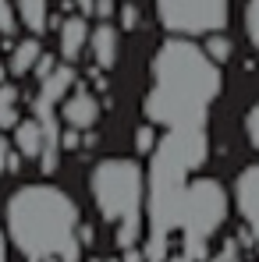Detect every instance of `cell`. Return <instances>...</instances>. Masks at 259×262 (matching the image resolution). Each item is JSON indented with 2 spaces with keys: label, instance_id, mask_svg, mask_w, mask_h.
Listing matches in <instances>:
<instances>
[{
  "label": "cell",
  "instance_id": "obj_1",
  "mask_svg": "<svg viewBox=\"0 0 259 262\" xmlns=\"http://www.w3.org/2000/svg\"><path fill=\"white\" fill-rule=\"evenodd\" d=\"M220 96V64L188 39H167L153 57L146 117L156 128H206Z\"/></svg>",
  "mask_w": 259,
  "mask_h": 262
},
{
  "label": "cell",
  "instance_id": "obj_2",
  "mask_svg": "<svg viewBox=\"0 0 259 262\" xmlns=\"http://www.w3.org/2000/svg\"><path fill=\"white\" fill-rule=\"evenodd\" d=\"M210 156L206 128H167L153 149L146 177V262H167L171 234L177 230V209L188 188V174L199 170Z\"/></svg>",
  "mask_w": 259,
  "mask_h": 262
},
{
  "label": "cell",
  "instance_id": "obj_3",
  "mask_svg": "<svg viewBox=\"0 0 259 262\" xmlns=\"http://www.w3.org/2000/svg\"><path fill=\"white\" fill-rule=\"evenodd\" d=\"M78 206L53 184L18 188L7 202V234L29 262H78Z\"/></svg>",
  "mask_w": 259,
  "mask_h": 262
},
{
  "label": "cell",
  "instance_id": "obj_4",
  "mask_svg": "<svg viewBox=\"0 0 259 262\" xmlns=\"http://www.w3.org/2000/svg\"><path fill=\"white\" fill-rule=\"evenodd\" d=\"M92 202L107 223H114V245L125 252L142 241V202H146V177L135 160H103L89 177Z\"/></svg>",
  "mask_w": 259,
  "mask_h": 262
},
{
  "label": "cell",
  "instance_id": "obj_5",
  "mask_svg": "<svg viewBox=\"0 0 259 262\" xmlns=\"http://www.w3.org/2000/svg\"><path fill=\"white\" fill-rule=\"evenodd\" d=\"M227 220V191L213 177H203L185 188L181 209H177V234H181V252L192 262H203L210 255V241Z\"/></svg>",
  "mask_w": 259,
  "mask_h": 262
},
{
  "label": "cell",
  "instance_id": "obj_6",
  "mask_svg": "<svg viewBox=\"0 0 259 262\" xmlns=\"http://www.w3.org/2000/svg\"><path fill=\"white\" fill-rule=\"evenodd\" d=\"M231 0H156V14L164 29L195 36V32H216L227 25Z\"/></svg>",
  "mask_w": 259,
  "mask_h": 262
},
{
  "label": "cell",
  "instance_id": "obj_7",
  "mask_svg": "<svg viewBox=\"0 0 259 262\" xmlns=\"http://www.w3.org/2000/svg\"><path fill=\"white\" fill-rule=\"evenodd\" d=\"M234 202H238V213L245 220V230L252 234L259 248V163L256 167H245L238 181H234Z\"/></svg>",
  "mask_w": 259,
  "mask_h": 262
},
{
  "label": "cell",
  "instance_id": "obj_8",
  "mask_svg": "<svg viewBox=\"0 0 259 262\" xmlns=\"http://www.w3.org/2000/svg\"><path fill=\"white\" fill-rule=\"evenodd\" d=\"M99 114H103V106H99V99L89 92V89H75L68 99H64V106H61V117H64V124L71 131H89L99 124Z\"/></svg>",
  "mask_w": 259,
  "mask_h": 262
},
{
  "label": "cell",
  "instance_id": "obj_9",
  "mask_svg": "<svg viewBox=\"0 0 259 262\" xmlns=\"http://www.w3.org/2000/svg\"><path fill=\"white\" fill-rule=\"evenodd\" d=\"M89 46H92V60L99 71H110L117 64V53H121V43H117V32L110 21H99L92 32H89Z\"/></svg>",
  "mask_w": 259,
  "mask_h": 262
},
{
  "label": "cell",
  "instance_id": "obj_10",
  "mask_svg": "<svg viewBox=\"0 0 259 262\" xmlns=\"http://www.w3.org/2000/svg\"><path fill=\"white\" fill-rule=\"evenodd\" d=\"M14 149H18V156H29V160H39L46 149V135H43V124L36 121V117H29V121H18L14 124V142H11Z\"/></svg>",
  "mask_w": 259,
  "mask_h": 262
},
{
  "label": "cell",
  "instance_id": "obj_11",
  "mask_svg": "<svg viewBox=\"0 0 259 262\" xmlns=\"http://www.w3.org/2000/svg\"><path fill=\"white\" fill-rule=\"evenodd\" d=\"M86 18H68L64 25H61V57L71 64L78 53H82V46H86Z\"/></svg>",
  "mask_w": 259,
  "mask_h": 262
},
{
  "label": "cell",
  "instance_id": "obj_12",
  "mask_svg": "<svg viewBox=\"0 0 259 262\" xmlns=\"http://www.w3.org/2000/svg\"><path fill=\"white\" fill-rule=\"evenodd\" d=\"M39 57H43V46H39L36 36L32 39H22V43L11 50V75H29Z\"/></svg>",
  "mask_w": 259,
  "mask_h": 262
},
{
  "label": "cell",
  "instance_id": "obj_13",
  "mask_svg": "<svg viewBox=\"0 0 259 262\" xmlns=\"http://www.w3.org/2000/svg\"><path fill=\"white\" fill-rule=\"evenodd\" d=\"M14 7H18V18L25 21L29 32H43L46 29V21H50L46 0H14Z\"/></svg>",
  "mask_w": 259,
  "mask_h": 262
},
{
  "label": "cell",
  "instance_id": "obj_14",
  "mask_svg": "<svg viewBox=\"0 0 259 262\" xmlns=\"http://www.w3.org/2000/svg\"><path fill=\"white\" fill-rule=\"evenodd\" d=\"M18 124V89L0 82V128H14Z\"/></svg>",
  "mask_w": 259,
  "mask_h": 262
},
{
  "label": "cell",
  "instance_id": "obj_15",
  "mask_svg": "<svg viewBox=\"0 0 259 262\" xmlns=\"http://www.w3.org/2000/svg\"><path fill=\"white\" fill-rule=\"evenodd\" d=\"M206 53H210V60L213 64H227L231 60V53H234V46H231V39L216 29V32H210V39H206V46H203Z\"/></svg>",
  "mask_w": 259,
  "mask_h": 262
},
{
  "label": "cell",
  "instance_id": "obj_16",
  "mask_svg": "<svg viewBox=\"0 0 259 262\" xmlns=\"http://www.w3.org/2000/svg\"><path fill=\"white\" fill-rule=\"evenodd\" d=\"M18 11H14V4L11 0H0V36H14L18 32Z\"/></svg>",
  "mask_w": 259,
  "mask_h": 262
},
{
  "label": "cell",
  "instance_id": "obj_17",
  "mask_svg": "<svg viewBox=\"0 0 259 262\" xmlns=\"http://www.w3.org/2000/svg\"><path fill=\"white\" fill-rule=\"evenodd\" d=\"M245 32L259 50V0H249V7H245Z\"/></svg>",
  "mask_w": 259,
  "mask_h": 262
},
{
  "label": "cell",
  "instance_id": "obj_18",
  "mask_svg": "<svg viewBox=\"0 0 259 262\" xmlns=\"http://www.w3.org/2000/svg\"><path fill=\"white\" fill-rule=\"evenodd\" d=\"M135 149H138V152H153V149H156V131L138 128L135 131Z\"/></svg>",
  "mask_w": 259,
  "mask_h": 262
},
{
  "label": "cell",
  "instance_id": "obj_19",
  "mask_svg": "<svg viewBox=\"0 0 259 262\" xmlns=\"http://www.w3.org/2000/svg\"><path fill=\"white\" fill-rule=\"evenodd\" d=\"M245 135H249L252 149H259V103L249 110V117H245Z\"/></svg>",
  "mask_w": 259,
  "mask_h": 262
},
{
  "label": "cell",
  "instance_id": "obj_20",
  "mask_svg": "<svg viewBox=\"0 0 259 262\" xmlns=\"http://www.w3.org/2000/svg\"><path fill=\"white\" fill-rule=\"evenodd\" d=\"M121 25L125 29H135L138 25V7L135 4H121Z\"/></svg>",
  "mask_w": 259,
  "mask_h": 262
},
{
  "label": "cell",
  "instance_id": "obj_21",
  "mask_svg": "<svg viewBox=\"0 0 259 262\" xmlns=\"http://www.w3.org/2000/svg\"><path fill=\"white\" fill-rule=\"evenodd\" d=\"M53 68H57V60H53L50 53H43V57L36 60V68H32V71H36V75H39V82H43V78L50 75V71H53Z\"/></svg>",
  "mask_w": 259,
  "mask_h": 262
},
{
  "label": "cell",
  "instance_id": "obj_22",
  "mask_svg": "<svg viewBox=\"0 0 259 262\" xmlns=\"http://www.w3.org/2000/svg\"><path fill=\"white\" fill-rule=\"evenodd\" d=\"M11 149H14V145H11V142L0 135V174H4V170H11V156H14Z\"/></svg>",
  "mask_w": 259,
  "mask_h": 262
},
{
  "label": "cell",
  "instance_id": "obj_23",
  "mask_svg": "<svg viewBox=\"0 0 259 262\" xmlns=\"http://www.w3.org/2000/svg\"><path fill=\"white\" fill-rule=\"evenodd\" d=\"M92 14H99V18L107 21V18L114 14V0H96V4H92Z\"/></svg>",
  "mask_w": 259,
  "mask_h": 262
},
{
  "label": "cell",
  "instance_id": "obj_24",
  "mask_svg": "<svg viewBox=\"0 0 259 262\" xmlns=\"http://www.w3.org/2000/svg\"><path fill=\"white\" fill-rule=\"evenodd\" d=\"M121 262H146V252H142L138 245H131V248H125V255H121Z\"/></svg>",
  "mask_w": 259,
  "mask_h": 262
},
{
  "label": "cell",
  "instance_id": "obj_25",
  "mask_svg": "<svg viewBox=\"0 0 259 262\" xmlns=\"http://www.w3.org/2000/svg\"><path fill=\"white\" fill-rule=\"evenodd\" d=\"M0 262H7V241H4V230H0Z\"/></svg>",
  "mask_w": 259,
  "mask_h": 262
},
{
  "label": "cell",
  "instance_id": "obj_26",
  "mask_svg": "<svg viewBox=\"0 0 259 262\" xmlns=\"http://www.w3.org/2000/svg\"><path fill=\"white\" fill-rule=\"evenodd\" d=\"M203 262H231V259H227L224 252H216V255H206V259H203Z\"/></svg>",
  "mask_w": 259,
  "mask_h": 262
},
{
  "label": "cell",
  "instance_id": "obj_27",
  "mask_svg": "<svg viewBox=\"0 0 259 262\" xmlns=\"http://www.w3.org/2000/svg\"><path fill=\"white\" fill-rule=\"evenodd\" d=\"M167 262H192V259H188L185 252H177V255H167Z\"/></svg>",
  "mask_w": 259,
  "mask_h": 262
},
{
  "label": "cell",
  "instance_id": "obj_28",
  "mask_svg": "<svg viewBox=\"0 0 259 262\" xmlns=\"http://www.w3.org/2000/svg\"><path fill=\"white\" fill-rule=\"evenodd\" d=\"M0 82H4V68H0Z\"/></svg>",
  "mask_w": 259,
  "mask_h": 262
},
{
  "label": "cell",
  "instance_id": "obj_29",
  "mask_svg": "<svg viewBox=\"0 0 259 262\" xmlns=\"http://www.w3.org/2000/svg\"><path fill=\"white\" fill-rule=\"evenodd\" d=\"M89 262H103V259H89Z\"/></svg>",
  "mask_w": 259,
  "mask_h": 262
},
{
  "label": "cell",
  "instance_id": "obj_30",
  "mask_svg": "<svg viewBox=\"0 0 259 262\" xmlns=\"http://www.w3.org/2000/svg\"><path fill=\"white\" fill-rule=\"evenodd\" d=\"M107 262H121V259H107Z\"/></svg>",
  "mask_w": 259,
  "mask_h": 262
}]
</instances>
